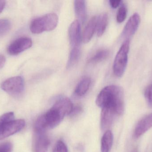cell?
Segmentation results:
<instances>
[{
  "label": "cell",
  "instance_id": "1",
  "mask_svg": "<svg viewBox=\"0 0 152 152\" xmlns=\"http://www.w3.org/2000/svg\"><path fill=\"white\" fill-rule=\"evenodd\" d=\"M96 103L102 109L110 111L118 117L121 116L125 111L124 91L118 86L105 87L97 95Z\"/></svg>",
  "mask_w": 152,
  "mask_h": 152
},
{
  "label": "cell",
  "instance_id": "2",
  "mask_svg": "<svg viewBox=\"0 0 152 152\" xmlns=\"http://www.w3.org/2000/svg\"><path fill=\"white\" fill-rule=\"evenodd\" d=\"M58 23V17L56 13H48L33 20L30 25V31L34 34L51 31L56 28Z\"/></svg>",
  "mask_w": 152,
  "mask_h": 152
},
{
  "label": "cell",
  "instance_id": "3",
  "mask_svg": "<svg viewBox=\"0 0 152 152\" xmlns=\"http://www.w3.org/2000/svg\"><path fill=\"white\" fill-rule=\"evenodd\" d=\"M130 41L126 39L121 46L114 59L113 70L114 75L118 77H121L126 68L128 60Z\"/></svg>",
  "mask_w": 152,
  "mask_h": 152
},
{
  "label": "cell",
  "instance_id": "4",
  "mask_svg": "<svg viewBox=\"0 0 152 152\" xmlns=\"http://www.w3.org/2000/svg\"><path fill=\"white\" fill-rule=\"evenodd\" d=\"M1 88L13 97H18L23 93L25 88L24 80L21 76L10 78L2 82Z\"/></svg>",
  "mask_w": 152,
  "mask_h": 152
},
{
  "label": "cell",
  "instance_id": "5",
  "mask_svg": "<svg viewBox=\"0 0 152 152\" xmlns=\"http://www.w3.org/2000/svg\"><path fill=\"white\" fill-rule=\"evenodd\" d=\"M25 125L26 122L23 119L14 120L10 122L0 125V140L21 131Z\"/></svg>",
  "mask_w": 152,
  "mask_h": 152
},
{
  "label": "cell",
  "instance_id": "6",
  "mask_svg": "<svg viewBox=\"0 0 152 152\" xmlns=\"http://www.w3.org/2000/svg\"><path fill=\"white\" fill-rule=\"evenodd\" d=\"M50 141L46 132L34 133L32 149L33 152H47Z\"/></svg>",
  "mask_w": 152,
  "mask_h": 152
},
{
  "label": "cell",
  "instance_id": "7",
  "mask_svg": "<svg viewBox=\"0 0 152 152\" xmlns=\"http://www.w3.org/2000/svg\"><path fill=\"white\" fill-rule=\"evenodd\" d=\"M32 41L30 38L22 37L13 41L8 47V52L11 55H17L32 46Z\"/></svg>",
  "mask_w": 152,
  "mask_h": 152
},
{
  "label": "cell",
  "instance_id": "8",
  "mask_svg": "<svg viewBox=\"0 0 152 152\" xmlns=\"http://www.w3.org/2000/svg\"><path fill=\"white\" fill-rule=\"evenodd\" d=\"M141 17L138 13H135L129 19L122 32V35L126 39L134 35L139 27Z\"/></svg>",
  "mask_w": 152,
  "mask_h": 152
},
{
  "label": "cell",
  "instance_id": "9",
  "mask_svg": "<svg viewBox=\"0 0 152 152\" xmlns=\"http://www.w3.org/2000/svg\"><path fill=\"white\" fill-rule=\"evenodd\" d=\"M73 107L74 105L70 99L67 97H62L58 100L52 108L58 111L64 118L66 116L70 115Z\"/></svg>",
  "mask_w": 152,
  "mask_h": 152
},
{
  "label": "cell",
  "instance_id": "10",
  "mask_svg": "<svg viewBox=\"0 0 152 152\" xmlns=\"http://www.w3.org/2000/svg\"><path fill=\"white\" fill-rule=\"evenodd\" d=\"M69 37L71 47L80 46L81 35H80V23L78 20L73 21L69 28Z\"/></svg>",
  "mask_w": 152,
  "mask_h": 152
},
{
  "label": "cell",
  "instance_id": "11",
  "mask_svg": "<svg viewBox=\"0 0 152 152\" xmlns=\"http://www.w3.org/2000/svg\"><path fill=\"white\" fill-rule=\"evenodd\" d=\"M152 127V113L143 118L137 123L134 134V137L138 138Z\"/></svg>",
  "mask_w": 152,
  "mask_h": 152
},
{
  "label": "cell",
  "instance_id": "12",
  "mask_svg": "<svg viewBox=\"0 0 152 152\" xmlns=\"http://www.w3.org/2000/svg\"><path fill=\"white\" fill-rule=\"evenodd\" d=\"M97 17L94 16L88 22L82 35V40L85 43H88L92 39L96 28Z\"/></svg>",
  "mask_w": 152,
  "mask_h": 152
},
{
  "label": "cell",
  "instance_id": "13",
  "mask_svg": "<svg viewBox=\"0 0 152 152\" xmlns=\"http://www.w3.org/2000/svg\"><path fill=\"white\" fill-rule=\"evenodd\" d=\"M75 8L76 14L79 18V21L82 24L86 18V8L85 1H75Z\"/></svg>",
  "mask_w": 152,
  "mask_h": 152
},
{
  "label": "cell",
  "instance_id": "14",
  "mask_svg": "<svg viewBox=\"0 0 152 152\" xmlns=\"http://www.w3.org/2000/svg\"><path fill=\"white\" fill-rule=\"evenodd\" d=\"M113 134L111 131H105L101 140V152H109L111 149L113 143Z\"/></svg>",
  "mask_w": 152,
  "mask_h": 152
},
{
  "label": "cell",
  "instance_id": "15",
  "mask_svg": "<svg viewBox=\"0 0 152 152\" xmlns=\"http://www.w3.org/2000/svg\"><path fill=\"white\" fill-rule=\"evenodd\" d=\"M108 22V16L107 13H102L97 18L96 31L98 37H101L105 32Z\"/></svg>",
  "mask_w": 152,
  "mask_h": 152
},
{
  "label": "cell",
  "instance_id": "16",
  "mask_svg": "<svg viewBox=\"0 0 152 152\" xmlns=\"http://www.w3.org/2000/svg\"><path fill=\"white\" fill-rule=\"evenodd\" d=\"M91 84V79L89 78L82 79L77 85L75 91L76 94L78 96H83L86 93L89 89Z\"/></svg>",
  "mask_w": 152,
  "mask_h": 152
},
{
  "label": "cell",
  "instance_id": "17",
  "mask_svg": "<svg viewBox=\"0 0 152 152\" xmlns=\"http://www.w3.org/2000/svg\"><path fill=\"white\" fill-rule=\"evenodd\" d=\"M80 55V46L72 48L69 54L68 61V68H70L75 64L79 58Z\"/></svg>",
  "mask_w": 152,
  "mask_h": 152
},
{
  "label": "cell",
  "instance_id": "18",
  "mask_svg": "<svg viewBox=\"0 0 152 152\" xmlns=\"http://www.w3.org/2000/svg\"><path fill=\"white\" fill-rule=\"evenodd\" d=\"M109 52L107 50L103 49L97 51L91 57L89 61L92 63H97L104 60L109 56Z\"/></svg>",
  "mask_w": 152,
  "mask_h": 152
},
{
  "label": "cell",
  "instance_id": "19",
  "mask_svg": "<svg viewBox=\"0 0 152 152\" xmlns=\"http://www.w3.org/2000/svg\"><path fill=\"white\" fill-rule=\"evenodd\" d=\"M11 27V23L7 19H0V35H5L9 32Z\"/></svg>",
  "mask_w": 152,
  "mask_h": 152
},
{
  "label": "cell",
  "instance_id": "20",
  "mask_svg": "<svg viewBox=\"0 0 152 152\" xmlns=\"http://www.w3.org/2000/svg\"><path fill=\"white\" fill-rule=\"evenodd\" d=\"M127 14V9L125 5H122L119 8L117 14V22L122 23L126 20Z\"/></svg>",
  "mask_w": 152,
  "mask_h": 152
},
{
  "label": "cell",
  "instance_id": "21",
  "mask_svg": "<svg viewBox=\"0 0 152 152\" xmlns=\"http://www.w3.org/2000/svg\"><path fill=\"white\" fill-rule=\"evenodd\" d=\"M53 152H68V150L65 143L59 140L55 145Z\"/></svg>",
  "mask_w": 152,
  "mask_h": 152
},
{
  "label": "cell",
  "instance_id": "22",
  "mask_svg": "<svg viewBox=\"0 0 152 152\" xmlns=\"http://www.w3.org/2000/svg\"><path fill=\"white\" fill-rule=\"evenodd\" d=\"M145 96L149 107L152 108V83L145 90Z\"/></svg>",
  "mask_w": 152,
  "mask_h": 152
},
{
  "label": "cell",
  "instance_id": "23",
  "mask_svg": "<svg viewBox=\"0 0 152 152\" xmlns=\"http://www.w3.org/2000/svg\"><path fill=\"white\" fill-rule=\"evenodd\" d=\"M12 144L10 142H5L0 144V152H12Z\"/></svg>",
  "mask_w": 152,
  "mask_h": 152
},
{
  "label": "cell",
  "instance_id": "24",
  "mask_svg": "<svg viewBox=\"0 0 152 152\" xmlns=\"http://www.w3.org/2000/svg\"><path fill=\"white\" fill-rule=\"evenodd\" d=\"M82 108L80 106H75V107H74L69 116H72V117L77 116V115L79 114V113L82 111Z\"/></svg>",
  "mask_w": 152,
  "mask_h": 152
},
{
  "label": "cell",
  "instance_id": "25",
  "mask_svg": "<svg viewBox=\"0 0 152 152\" xmlns=\"http://www.w3.org/2000/svg\"><path fill=\"white\" fill-rule=\"evenodd\" d=\"M121 2L120 0H110V3L112 8L115 9L119 6Z\"/></svg>",
  "mask_w": 152,
  "mask_h": 152
},
{
  "label": "cell",
  "instance_id": "26",
  "mask_svg": "<svg viewBox=\"0 0 152 152\" xmlns=\"http://www.w3.org/2000/svg\"><path fill=\"white\" fill-rule=\"evenodd\" d=\"M6 62V59L4 55L0 54V69L2 68Z\"/></svg>",
  "mask_w": 152,
  "mask_h": 152
},
{
  "label": "cell",
  "instance_id": "27",
  "mask_svg": "<svg viewBox=\"0 0 152 152\" xmlns=\"http://www.w3.org/2000/svg\"><path fill=\"white\" fill-rule=\"evenodd\" d=\"M6 5V1H0V13L3 11Z\"/></svg>",
  "mask_w": 152,
  "mask_h": 152
},
{
  "label": "cell",
  "instance_id": "28",
  "mask_svg": "<svg viewBox=\"0 0 152 152\" xmlns=\"http://www.w3.org/2000/svg\"><path fill=\"white\" fill-rule=\"evenodd\" d=\"M132 152H138V151H137V148H135L133 150V151H132Z\"/></svg>",
  "mask_w": 152,
  "mask_h": 152
}]
</instances>
